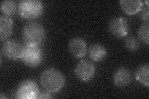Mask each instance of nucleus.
<instances>
[{"label": "nucleus", "instance_id": "obj_1", "mask_svg": "<svg viewBox=\"0 0 149 99\" xmlns=\"http://www.w3.org/2000/svg\"><path fill=\"white\" fill-rule=\"evenodd\" d=\"M45 37L44 27L38 22H29L24 26L22 38L25 45L39 46L42 44Z\"/></svg>", "mask_w": 149, "mask_h": 99}, {"label": "nucleus", "instance_id": "obj_2", "mask_svg": "<svg viewBox=\"0 0 149 99\" xmlns=\"http://www.w3.org/2000/svg\"><path fill=\"white\" fill-rule=\"evenodd\" d=\"M40 82L46 91L55 93L60 91L65 85V78L61 72L54 68L47 69L40 75Z\"/></svg>", "mask_w": 149, "mask_h": 99}, {"label": "nucleus", "instance_id": "obj_3", "mask_svg": "<svg viewBox=\"0 0 149 99\" xmlns=\"http://www.w3.org/2000/svg\"><path fill=\"white\" fill-rule=\"evenodd\" d=\"M43 11V4L39 0H22L19 3V15L23 19H34L42 15Z\"/></svg>", "mask_w": 149, "mask_h": 99}, {"label": "nucleus", "instance_id": "obj_4", "mask_svg": "<svg viewBox=\"0 0 149 99\" xmlns=\"http://www.w3.org/2000/svg\"><path fill=\"white\" fill-rule=\"evenodd\" d=\"M21 60L25 64L31 68L39 66L43 60V52L39 46H24Z\"/></svg>", "mask_w": 149, "mask_h": 99}, {"label": "nucleus", "instance_id": "obj_5", "mask_svg": "<svg viewBox=\"0 0 149 99\" xmlns=\"http://www.w3.org/2000/svg\"><path fill=\"white\" fill-rule=\"evenodd\" d=\"M39 87L32 80H26L19 86L16 92V98L20 99L38 98Z\"/></svg>", "mask_w": 149, "mask_h": 99}, {"label": "nucleus", "instance_id": "obj_6", "mask_svg": "<svg viewBox=\"0 0 149 99\" xmlns=\"http://www.w3.org/2000/svg\"><path fill=\"white\" fill-rule=\"evenodd\" d=\"M96 67L91 61L82 60L78 63L74 69L77 78L83 82H87L91 80L95 76Z\"/></svg>", "mask_w": 149, "mask_h": 99}, {"label": "nucleus", "instance_id": "obj_7", "mask_svg": "<svg viewBox=\"0 0 149 99\" xmlns=\"http://www.w3.org/2000/svg\"><path fill=\"white\" fill-rule=\"evenodd\" d=\"M23 49L24 46H22L19 42L14 40H9L4 42L1 51L6 58L16 60L21 58Z\"/></svg>", "mask_w": 149, "mask_h": 99}, {"label": "nucleus", "instance_id": "obj_8", "mask_svg": "<svg viewBox=\"0 0 149 99\" xmlns=\"http://www.w3.org/2000/svg\"><path fill=\"white\" fill-rule=\"evenodd\" d=\"M109 30L118 38H123L126 36L129 30L127 19L122 17L113 18L109 24Z\"/></svg>", "mask_w": 149, "mask_h": 99}, {"label": "nucleus", "instance_id": "obj_9", "mask_svg": "<svg viewBox=\"0 0 149 99\" xmlns=\"http://www.w3.org/2000/svg\"><path fill=\"white\" fill-rule=\"evenodd\" d=\"M69 51L75 58H82L87 52L86 42L80 37L72 39L68 44Z\"/></svg>", "mask_w": 149, "mask_h": 99}, {"label": "nucleus", "instance_id": "obj_10", "mask_svg": "<svg viewBox=\"0 0 149 99\" xmlns=\"http://www.w3.org/2000/svg\"><path fill=\"white\" fill-rule=\"evenodd\" d=\"M113 80L116 86L119 87L127 86L132 81L131 72L126 68H120L115 72Z\"/></svg>", "mask_w": 149, "mask_h": 99}, {"label": "nucleus", "instance_id": "obj_11", "mask_svg": "<svg viewBox=\"0 0 149 99\" xmlns=\"http://www.w3.org/2000/svg\"><path fill=\"white\" fill-rule=\"evenodd\" d=\"M119 3L123 11L129 15L139 12L143 7V1L141 0H121Z\"/></svg>", "mask_w": 149, "mask_h": 99}, {"label": "nucleus", "instance_id": "obj_12", "mask_svg": "<svg viewBox=\"0 0 149 99\" xmlns=\"http://www.w3.org/2000/svg\"><path fill=\"white\" fill-rule=\"evenodd\" d=\"M13 21L9 17L1 16L0 17V38L1 40H6L13 33Z\"/></svg>", "mask_w": 149, "mask_h": 99}, {"label": "nucleus", "instance_id": "obj_13", "mask_svg": "<svg viewBox=\"0 0 149 99\" xmlns=\"http://www.w3.org/2000/svg\"><path fill=\"white\" fill-rule=\"evenodd\" d=\"M107 51L105 47L99 44H95L90 46L88 54L90 58L96 62L101 61L105 58Z\"/></svg>", "mask_w": 149, "mask_h": 99}, {"label": "nucleus", "instance_id": "obj_14", "mask_svg": "<svg viewBox=\"0 0 149 99\" xmlns=\"http://www.w3.org/2000/svg\"><path fill=\"white\" fill-rule=\"evenodd\" d=\"M149 66L148 64H143L139 66L136 72V79L137 81L142 82L146 86H149Z\"/></svg>", "mask_w": 149, "mask_h": 99}, {"label": "nucleus", "instance_id": "obj_15", "mask_svg": "<svg viewBox=\"0 0 149 99\" xmlns=\"http://www.w3.org/2000/svg\"><path fill=\"white\" fill-rule=\"evenodd\" d=\"M1 10L5 16H13L16 11V3L12 0H5L2 1L1 3Z\"/></svg>", "mask_w": 149, "mask_h": 99}, {"label": "nucleus", "instance_id": "obj_16", "mask_svg": "<svg viewBox=\"0 0 149 99\" xmlns=\"http://www.w3.org/2000/svg\"><path fill=\"white\" fill-rule=\"evenodd\" d=\"M148 30H149V26L148 23L144 22L143 24L139 28L138 32L139 38L143 43H145L146 45H148Z\"/></svg>", "mask_w": 149, "mask_h": 99}, {"label": "nucleus", "instance_id": "obj_17", "mask_svg": "<svg viewBox=\"0 0 149 99\" xmlns=\"http://www.w3.org/2000/svg\"><path fill=\"white\" fill-rule=\"evenodd\" d=\"M125 45L126 48L131 51H134L138 50L139 48V42L138 40L135 38L134 37L130 36L128 38L125 40Z\"/></svg>", "mask_w": 149, "mask_h": 99}, {"label": "nucleus", "instance_id": "obj_18", "mask_svg": "<svg viewBox=\"0 0 149 99\" xmlns=\"http://www.w3.org/2000/svg\"><path fill=\"white\" fill-rule=\"evenodd\" d=\"M142 10L141 14V17L142 19V20L144 21V22L148 23V4H146V6H144L143 8L142 7Z\"/></svg>", "mask_w": 149, "mask_h": 99}, {"label": "nucleus", "instance_id": "obj_19", "mask_svg": "<svg viewBox=\"0 0 149 99\" xmlns=\"http://www.w3.org/2000/svg\"><path fill=\"white\" fill-rule=\"evenodd\" d=\"M52 97L51 96L50 92H43L39 93L38 98H51Z\"/></svg>", "mask_w": 149, "mask_h": 99}]
</instances>
